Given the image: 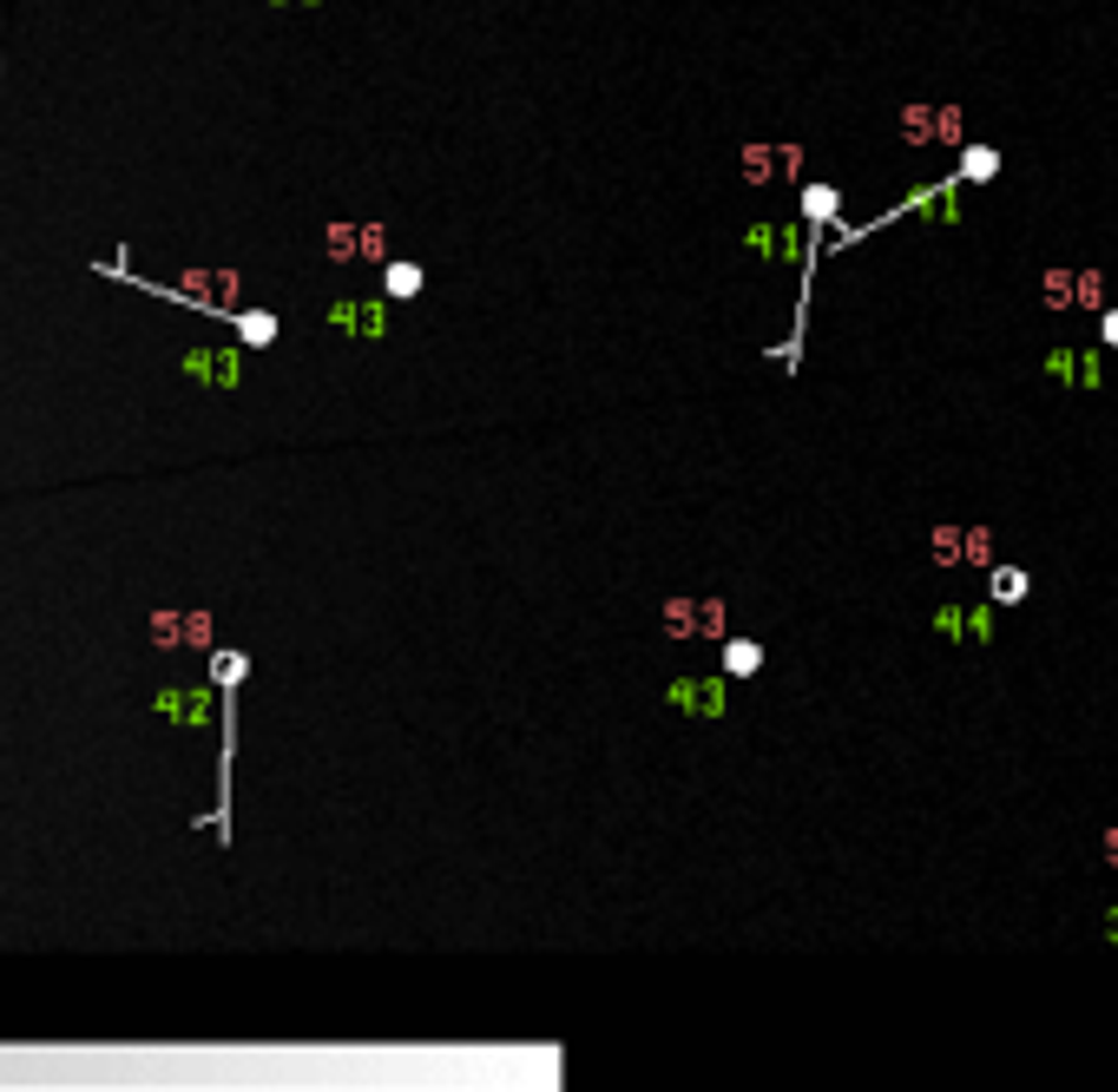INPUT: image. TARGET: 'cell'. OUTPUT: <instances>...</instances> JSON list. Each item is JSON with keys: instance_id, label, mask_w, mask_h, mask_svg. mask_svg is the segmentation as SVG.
<instances>
[{"instance_id": "obj_1", "label": "cell", "mask_w": 1118, "mask_h": 1092, "mask_svg": "<svg viewBox=\"0 0 1118 1092\" xmlns=\"http://www.w3.org/2000/svg\"><path fill=\"white\" fill-rule=\"evenodd\" d=\"M1027 593H1034V573H1027V566H994V573H987V599H994V606H1020Z\"/></svg>"}, {"instance_id": "obj_2", "label": "cell", "mask_w": 1118, "mask_h": 1092, "mask_svg": "<svg viewBox=\"0 0 1118 1092\" xmlns=\"http://www.w3.org/2000/svg\"><path fill=\"white\" fill-rule=\"evenodd\" d=\"M1034 296H1040V309H1073V270H1040Z\"/></svg>"}, {"instance_id": "obj_3", "label": "cell", "mask_w": 1118, "mask_h": 1092, "mask_svg": "<svg viewBox=\"0 0 1118 1092\" xmlns=\"http://www.w3.org/2000/svg\"><path fill=\"white\" fill-rule=\"evenodd\" d=\"M724 672H731V678H757V672H764V645H757V639H731V645H724Z\"/></svg>"}, {"instance_id": "obj_4", "label": "cell", "mask_w": 1118, "mask_h": 1092, "mask_svg": "<svg viewBox=\"0 0 1118 1092\" xmlns=\"http://www.w3.org/2000/svg\"><path fill=\"white\" fill-rule=\"evenodd\" d=\"M994 171H1001V151H994V145H961V178H968V184H987Z\"/></svg>"}, {"instance_id": "obj_5", "label": "cell", "mask_w": 1118, "mask_h": 1092, "mask_svg": "<svg viewBox=\"0 0 1118 1092\" xmlns=\"http://www.w3.org/2000/svg\"><path fill=\"white\" fill-rule=\"evenodd\" d=\"M1073 309H1106V277L1099 270H1073Z\"/></svg>"}, {"instance_id": "obj_6", "label": "cell", "mask_w": 1118, "mask_h": 1092, "mask_svg": "<svg viewBox=\"0 0 1118 1092\" xmlns=\"http://www.w3.org/2000/svg\"><path fill=\"white\" fill-rule=\"evenodd\" d=\"M230 329H237L244 342H257V349L276 342V316H244V309H230Z\"/></svg>"}, {"instance_id": "obj_7", "label": "cell", "mask_w": 1118, "mask_h": 1092, "mask_svg": "<svg viewBox=\"0 0 1118 1092\" xmlns=\"http://www.w3.org/2000/svg\"><path fill=\"white\" fill-rule=\"evenodd\" d=\"M961 560L968 566H994V533L987 527H961Z\"/></svg>"}, {"instance_id": "obj_8", "label": "cell", "mask_w": 1118, "mask_h": 1092, "mask_svg": "<svg viewBox=\"0 0 1118 1092\" xmlns=\"http://www.w3.org/2000/svg\"><path fill=\"white\" fill-rule=\"evenodd\" d=\"M928 560H935V566H961V527H935Z\"/></svg>"}, {"instance_id": "obj_9", "label": "cell", "mask_w": 1118, "mask_h": 1092, "mask_svg": "<svg viewBox=\"0 0 1118 1092\" xmlns=\"http://www.w3.org/2000/svg\"><path fill=\"white\" fill-rule=\"evenodd\" d=\"M902 138H908V145H928V138H935V112H928V105H908V112H902Z\"/></svg>"}, {"instance_id": "obj_10", "label": "cell", "mask_w": 1118, "mask_h": 1092, "mask_svg": "<svg viewBox=\"0 0 1118 1092\" xmlns=\"http://www.w3.org/2000/svg\"><path fill=\"white\" fill-rule=\"evenodd\" d=\"M836 204H843V198H836L829 184H810V191H803V211H810V224H829V217H836Z\"/></svg>"}, {"instance_id": "obj_11", "label": "cell", "mask_w": 1118, "mask_h": 1092, "mask_svg": "<svg viewBox=\"0 0 1118 1092\" xmlns=\"http://www.w3.org/2000/svg\"><path fill=\"white\" fill-rule=\"evenodd\" d=\"M382 283H388V296H415V290H421V270H415V263H388Z\"/></svg>"}, {"instance_id": "obj_12", "label": "cell", "mask_w": 1118, "mask_h": 1092, "mask_svg": "<svg viewBox=\"0 0 1118 1092\" xmlns=\"http://www.w3.org/2000/svg\"><path fill=\"white\" fill-rule=\"evenodd\" d=\"M935 138H941V145H961V138H968V132H961V105H941V112H935Z\"/></svg>"}, {"instance_id": "obj_13", "label": "cell", "mask_w": 1118, "mask_h": 1092, "mask_svg": "<svg viewBox=\"0 0 1118 1092\" xmlns=\"http://www.w3.org/2000/svg\"><path fill=\"white\" fill-rule=\"evenodd\" d=\"M968 632H981V639H994V599H987V606H974V612H968Z\"/></svg>"}, {"instance_id": "obj_14", "label": "cell", "mask_w": 1118, "mask_h": 1092, "mask_svg": "<svg viewBox=\"0 0 1118 1092\" xmlns=\"http://www.w3.org/2000/svg\"><path fill=\"white\" fill-rule=\"evenodd\" d=\"M1099 342H1106V349H1118V309H1113V303L1099 309Z\"/></svg>"}, {"instance_id": "obj_15", "label": "cell", "mask_w": 1118, "mask_h": 1092, "mask_svg": "<svg viewBox=\"0 0 1118 1092\" xmlns=\"http://www.w3.org/2000/svg\"><path fill=\"white\" fill-rule=\"evenodd\" d=\"M935 626H941V639H955V632H968V612H955V606H948V612H941Z\"/></svg>"}, {"instance_id": "obj_16", "label": "cell", "mask_w": 1118, "mask_h": 1092, "mask_svg": "<svg viewBox=\"0 0 1118 1092\" xmlns=\"http://www.w3.org/2000/svg\"><path fill=\"white\" fill-rule=\"evenodd\" d=\"M1099 849H1106V863L1118 869V830H1106V843H1099Z\"/></svg>"}]
</instances>
